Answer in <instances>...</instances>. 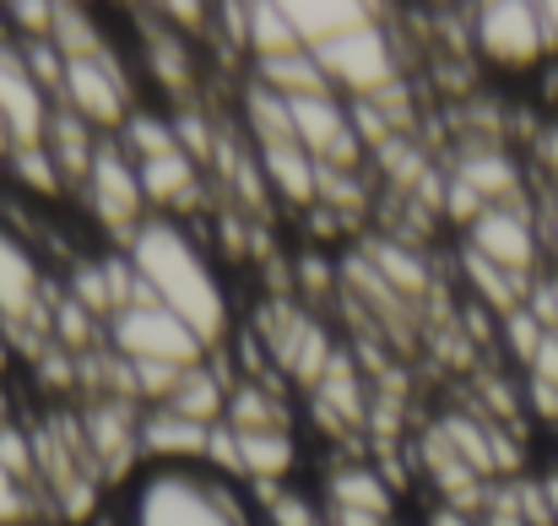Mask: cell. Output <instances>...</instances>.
<instances>
[{
  "label": "cell",
  "instance_id": "12",
  "mask_svg": "<svg viewBox=\"0 0 558 526\" xmlns=\"http://www.w3.org/2000/svg\"><path fill=\"white\" fill-rule=\"evenodd\" d=\"M450 179H461L483 206H515V201H526V179H521V164L505 153V147H494V142H472L461 158H456V169Z\"/></svg>",
  "mask_w": 558,
  "mask_h": 526
},
{
  "label": "cell",
  "instance_id": "17",
  "mask_svg": "<svg viewBox=\"0 0 558 526\" xmlns=\"http://www.w3.org/2000/svg\"><path fill=\"white\" fill-rule=\"evenodd\" d=\"M288 16H293L299 44L315 55V49L337 44L342 33H353V27L374 22L379 5H359V0H288Z\"/></svg>",
  "mask_w": 558,
  "mask_h": 526
},
{
  "label": "cell",
  "instance_id": "15",
  "mask_svg": "<svg viewBox=\"0 0 558 526\" xmlns=\"http://www.w3.org/2000/svg\"><path fill=\"white\" fill-rule=\"evenodd\" d=\"M461 288L472 294V304H483L494 321H505V315H515V310H526V294H532V283L537 277H515V272H499L494 261H483L477 250H466L461 244Z\"/></svg>",
  "mask_w": 558,
  "mask_h": 526
},
{
  "label": "cell",
  "instance_id": "34",
  "mask_svg": "<svg viewBox=\"0 0 558 526\" xmlns=\"http://www.w3.org/2000/svg\"><path fill=\"white\" fill-rule=\"evenodd\" d=\"M548 206H554V212H558V184H554V201H548Z\"/></svg>",
  "mask_w": 558,
  "mask_h": 526
},
{
  "label": "cell",
  "instance_id": "33",
  "mask_svg": "<svg viewBox=\"0 0 558 526\" xmlns=\"http://www.w3.org/2000/svg\"><path fill=\"white\" fill-rule=\"evenodd\" d=\"M11 423H16V418H11V402H5V391H0V434H5Z\"/></svg>",
  "mask_w": 558,
  "mask_h": 526
},
{
  "label": "cell",
  "instance_id": "18",
  "mask_svg": "<svg viewBox=\"0 0 558 526\" xmlns=\"http://www.w3.org/2000/svg\"><path fill=\"white\" fill-rule=\"evenodd\" d=\"M104 142H109V136H98V131H93L87 120H76L71 109H54L49 136H44V153H49V164L60 169V179H65L71 195L82 190V179L93 175V158H98Z\"/></svg>",
  "mask_w": 558,
  "mask_h": 526
},
{
  "label": "cell",
  "instance_id": "9",
  "mask_svg": "<svg viewBox=\"0 0 558 526\" xmlns=\"http://www.w3.org/2000/svg\"><path fill=\"white\" fill-rule=\"evenodd\" d=\"M466 250H477L483 261H494L499 272L515 277H543V234L526 201L515 206H488L472 228H466Z\"/></svg>",
  "mask_w": 558,
  "mask_h": 526
},
{
  "label": "cell",
  "instance_id": "26",
  "mask_svg": "<svg viewBox=\"0 0 558 526\" xmlns=\"http://www.w3.org/2000/svg\"><path fill=\"white\" fill-rule=\"evenodd\" d=\"M543 337H548V326L532 315V310H515V315H505L499 321V348H505V363L510 369H532V358H537V348H543Z\"/></svg>",
  "mask_w": 558,
  "mask_h": 526
},
{
  "label": "cell",
  "instance_id": "11",
  "mask_svg": "<svg viewBox=\"0 0 558 526\" xmlns=\"http://www.w3.org/2000/svg\"><path fill=\"white\" fill-rule=\"evenodd\" d=\"M206 445H211L206 423H190V418L169 413V407H147L142 413V429H136L142 467H206Z\"/></svg>",
  "mask_w": 558,
  "mask_h": 526
},
{
  "label": "cell",
  "instance_id": "32",
  "mask_svg": "<svg viewBox=\"0 0 558 526\" xmlns=\"http://www.w3.org/2000/svg\"><path fill=\"white\" fill-rule=\"evenodd\" d=\"M537 478H543V494H548V511H554V526H558V467L537 473Z\"/></svg>",
  "mask_w": 558,
  "mask_h": 526
},
{
  "label": "cell",
  "instance_id": "31",
  "mask_svg": "<svg viewBox=\"0 0 558 526\" xmlns=\"http://www.w3.org/2000/svg\"><path fill=\"white\" fill-rule=\"evenodd\" d=\"M543 11V33H548V55H558V0H548V5H537Z\"/></svg>",
  "mask_w": 558,
  "mask_h": 526
},
{
  "label": "cell",
  "instance_id": "20",
  "mask_svg": "<svg viewBox=\"0 0 558 526\" xmlns=\"http://www.w3.org/2000/svg\"><path fill=\"white\" fill-rule=\"evenodd\" d=\"M250 82L282 93L288 104H293V98H320V93H331V82H326V71H320V60H315L310 49H293V55H277V60H255V65H250Z\"/></svg>",
  "mask_w": 558,
  "mask_h": 526
},
{
  "label": "cell",
  "instance_id": "30",
  "mask_svg": "<svg viewBox=\"0 0 558 526\" xmlns=\"http://www.w3.org/2000/svg\"><path fill=\"white\" fill-rule=\"evenodd\" d=\"M537 158H543V169L554 175V184H558V120L543 131V142H537Z\"/></svg>",
  "mask_w": 558,
  "mask_h": 526
},
{
  "label": "cell",
  "instance_id": "25",
  "mask_svg": "<svg viewBox=\"0 0 558 526\" xmlns=\"http://www.w3.org/2000/svg\"><path fill=\"white\" fill-rule=\"evenodd\" d=\"M5 175L16 179L27 195H38V201H49V195H71L44 147H22V153H11V158H5Z\"/></svg>",
  "mask_w": 558,
  "mask_h": 526
},
{
  "label": "cell",
  "instance_id": "14",
  "mask_svg": "<svg viewBox=\"0 0 558 526\" xmlns=\"http://www.w3.org/2000/svg\"><path fill=\"white\" fill-rule=\"evenodd\" d=\"M260 175H266V190L271 201L293 206V212H310L320 206V164L299 147V142H282V147H260Z\"/></svg>",
  "mask_w": 558,
  "mask_h": 526
},
{
  "label": "cell",
  "instance_id": "3",
  "mask_svg": "<svg viewBox=\"0 0 558 526\" xmlns=\"http://www.w3.org/2000/svg\"><path fill=\"white\" fill-rule=\"evenodd\" d=\"M49 304H54V283L44 277V261L16 228L0 223V337L44 352L49 348Z\"/></svg>",
  "mask_w": 558,
  "mask_h": 526
},
{
  "label": "cell",
  "instance_id": "5",
  "mask_svg": "<svg viewBox=\"0 0 558 526\" xmlns=\"http://www.w3.org/2000/svg\"><path fill=\"white\" fill-rule=\"evenodd\" d=\"M385 22H390V16L379 11L374 22L342 33V38L326 44V49H315V60H320V71H326V82H331L337 98L359 104V98H379V93H390V87L401 82L396 27H385Z\"/></svg>",
  "mask_w": 558,
  "mask_h": 526
},
{
  "label": "cell",
  "instance_id": "7",
  "mask_svg": "<svg viewBox=\"0 0 558 526\" xmlns=\"http://www.w3.org/2000/svg\"><path fill=\"white\" fill-rule=\"evenodd\" d=\"M466 33L477 60H488L494 71H537L548 60V33H543V11L526 0H488L477 11H466Z\"/></svg>",
  "mask_w": 558,
  "mask_h": 526
},
{
  "label": "cell",
  "instance_id": "2",
  "mask_svg": "<svg viewBox=\"0 0 558 526\" xmlns=\"http://www.w3.org/2000/svg\"><path fill=\"white\" fill-rule=\"evenodd\" d=\"M131 526H255L244 489L206 467H142Z\"/></svg>",
  "mask_w": 558,
  "mask_h": 526
},
{
  "label": "cell",
  "instance_id": "27",
  "mask_svg": "<svg viewBox=\"0 0 558 526\" xmlns=\"http://www.w3.org/2000/svg\"><path fill=\"white\" fill-rule=\"evenodd\" d=\"M0 526H33V483L0 467Z\"/></svg>",
  "mask_w": 558,
  "mask_h": 526
},
{
  "label": "cell",
  "instance_id": "24",
  "mask_svg": "<svg viewBox=\"0 0 558 526\" xmlns=\"http://www.w3.org/2000/svg\"><path fill=\"white\" fill-rule=\"evenodd\" d=\"M266 505H260V516L266 526H331L326 522V505L320 500H310L304 489H293V483H266V489H255Z\"/></svg>",
  "mask_w": 558,
  "mask_h": 526
},
{
  "label": "cell",
  "instance_id": "28",
  "mask_svg": "<svg viewBox=\"0 0 558 526\" xmlns=\"http://www.w3.org/2000/svg\"><path fill=\"white\" fill-rule=\"evenodd\" d=\"M526 380H543V385H554V391H558V332H548V337H543V348H537V358H532Z\"/></svg>",
  "mask_w": 558,
  "mask_h": 526
},
{
  "label": "cell",
  "instance_id": "21",
  "mask_svg": "<svg viewBox=\"0 0 558 526\" xmlns=\"http://www.w3.org/2000/svg\"><path fill=\"white\" fill-rule=\"evenodd\" d=\"M369 261L374 272L385 277V288L396 294V299H423L428 294V261L417 255V244H407V239H369Z\"/></svg>",
  "mask_w": 558,
  "mask_h": 526
},
{
  "label": "cell",
  "instance_id": "29",
  "mask_svg": "<svg viewBox=\"0 0 558 526\" xmlns=\"http://www.w3.org/2000/svg\"><path fill=\"white\" fill-rule=\"evenodd\" d=\"M423 526H477V516H466V511H450V505H428V516H423Z\"/></svg>",
  "mask_w": 558,
  "mask_h": 526
},
{
  "label": "cell",
  "instance_id": "10",
  "mask_svg": "<svg viewBox=\"0 0 558 526\" xmlns=\"http://www.w3.org/2000/svg\"><path fill=\"white\" fill-rule=\"evenodd\" d=\"M331 526H390L396 522V489L374 462H337L320 489Z\"/></svg>",
  "mask_w": 558,
  "mask_h": 526
},
{
  "label": "cell",
  "instance_id": "16",
  "mask_svg": "<svg viewBox=\"0 0 558 526\" xmlns=\"http://www.w3.org/2000/svg\"><path fill=\"white\" fill-rule=\"evenodd\" d=\"M222 423H228L233 434H293V407H288V396H282L277 385L233 380Z\"/></svg>",
  "mask_w": 558,
  "mask_h": 526
},
{
  "label": "cell",
  "instance_id": "13",
  "mask_svg": "<svg viewBox=\"0 0 558 526\" xmlns=\"http://www.w3.org/2000/svg\"><path fill=\"white\" fill-rule=\"evenodd\" d=\"M233 369L228 363H217V352L206 358V363H195V369H185L180 380H174V391H169V413H180V418H190V423H222V413H228V391H233Z\"/></svg>",
  "mask_w": 558,
  "mask_h": 526
},
{
  "label": "cell",
  "instance_id": "22",
  "mask_svg": "<svg viewBox=\"0 0 558 526\" xmlns=\"http://www.w3.org/2000/svg\"><path fill=\"white\" fill-rule=\"evenodd\" d=\"M239 462H244L250 489L288 483L293 467H299V440L293 434H239Z\"/></svg>",
  "mask_w": 558,
  "mask_h": 526
},
{
  "label": "cell",
  "instance_id": "1",
  "mask_svg": "<svg viewBox=\"0 0 558 526\" xmlns=\"http://www.w3.org/2000/svg\"><path fill=\"white\" fill-rule=\"evenodd\" d=\"M142 288L174 310L190 332L217 352L233 332V310H228V288H222V272L206 250V239L190 228V223H174V217H147L136 228V239L125 244Z\"/></svg>",
  "mask_w": 558,
  "mask_h": 526
},
{
  "label": "cell",
  "instance_id": "36",
  "mask_svg": "<svg viewBox=\"0 0 558 526\" xmlns=\"http://www.w3.org/2000/svg\"><path fill=\"white\" fill-rule=\"evenodd\" d=\"M390 526H401V522H390Z\"/></svg>",
  "mask_w": 558,
  "mask_h": 526
},
{
  "label": "cell",
  "instance_id": "4",
  "mask_svg": "<svg viewBox=\"0 0 558 526\" xmlns=\"http://www.w3.org/2000/svg\"><path fill=\"white\" fill-rule=\"evenodd\" d=\"M104 348L114 358H125V363H158V369H195V363L211 358V348L158 299H142V304L120 310L104 326Z\"/></svg>",
  "mask_w": 558,
  "mask_h": 526
},
{
  "label": "cell",
  "instance_id": "6",
  "mask_svg": "<svg viewBox=\"0 0 558 526\" xmlns=\"http://www.w3.org/2000/svg\"><path fill=\"white\" fill-rule=\"evenodd\" d=\"M82 201H87V212H93V223L125 250L131 239H136V228L153 217V206H147V190H142V175H136V158L109 136L104 147H98V158H93V175L82 179V190H76Z\"/></svg>",
  "mask_w": 558,
  "mask_h": 526
},
{
  "label": "cell",
  "instance_id": "23",
  "mask_svg": "<svg viewBox=\"0 0 558 526\" xmlns=\"http://www.w3.org/2000/svg\"><path fill=\"white\" fill-rule=\"evenodd\" d=\"M304 49L299 33H293V16L282 0H266V5H244V55L250 65L255 60H277V55H293Z\"/></svg>",
  "mask_w": 558,
  "mask_h": 526
},
{
  "label": "cell",
  "instance_id": "19",
  "mask_svg": "<svg viewBox=\"0 0 558 526\" xmlns=\"http://www.w3.org/2000/svg\"><path fill=\"white\" fill-rule=\"evenodd\" d=\"M239 131H244V142L260 153V147H282V142H293V104L282 98V93H271V87H260V82H244V93H239Z\"/></svg>",
  "mask_w": 558,
  "mask_h": 526
},
{
  "label": "cell",
  "instance_id": "8",
  "mask_svg": "<svg viewBox=\"0 0 558 526\" xmlns=\"http://www.w3.org/2000/svg\"><path fill=\"white\" fill-rule=\"evenodd\" d=\"M54 109H60V104H54L49 87L33 76L22 44H11V38L0 33V125H5V136H11V153L44 147Z\"/></svg>",
  "mask_w": 558,
  "mask_h": 526
},
{
  "label": "cell",
  "instance_id": "35",
  "mask_svg": "<svg viewBox=\"0 0 558 526\" xmlns=\"http://www.w3.org/2000/svg\"><path fill=\"white\" fill-rule=\"evenodd\" d=\"M554 440H558V423H554Z\"/></svg>",
  "mask_w": 558,
  "mask_h": 526
}]
</instances>
